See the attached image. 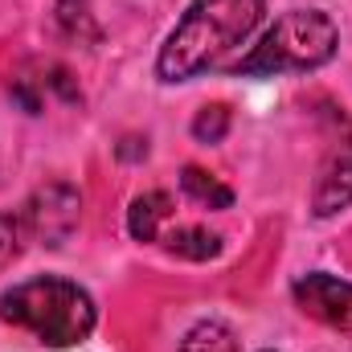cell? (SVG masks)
I'll list each match as a JSON object with an SVG mask.
<instances>
[{
	"label": "cell",
	"instance_id": "52a82bcc",
	"mask_svg": "<svg viewBox=\"0 0 352 352\" xmlns=\"http://www.w3.org/2000/svg\"><path fill=\"white\" fill-rule=\"evenodd\" d=\"M173 221V197L164 188H148L131 201L127 209V234L135 242H160L164 226Z\"/></svg>",
	"mask_w": 352,
	"mask_h": 352
},
{
	"label": "cell",
	"instance_id": "6da1fadb",
	"mask_svg": "<svg viewBox=\"0 0 352 352\" xmlns=\"http://www.w3.org/2000/svg\"><path fill=\"white\" fill-rule=\"evenodd\" d=\"M266 0H192L156 54L160 82H188L242 50L263 25Z\"/></svg>",
	"mask_w": 352,
	"mask_h": 352
},
{
	"label": "cell",
	"instance_id": "8992f818",
	"mask_svg": "<svg viewBox=\"0 0 352 352\" xmlns=\"http://www.w3.org/2000/svg\"><path fill=\"white\" fill-rule=\"evenodd\" d=\"M352 205V131L328 152L324 168L311 188V213L316 217H336L340 209Z\"/></svg>",
	"mask_w": 352,
	"mask_h": 352
},
{
	"label": "cell",
	"instance_id": "9c48e42d",
	"mask_svg": "<svg viewBox=\"0 0 352 352\" xmlns=\"http://www.w3.org/2000/svg\"><path fill=\"white\" fill-rule=\"evenodd\" d=\"M180 188H184L188 201H197V205H205V209H230V205H234V188L221 184L213 173L197 168V164H184V168H180Z\"/></svg>",
	"mask_w": 352,
	"mask_h": 352
},
{
	"label": "cell",
	"instance_id": "5bb4252c",
	"mask_svg": "<svg viewBox=\"0 0 352 352\" xmlns=\"http://www.w3.org/2000/svg\"><path fill=\"white\" fill-rule=\"evenodd\" d=\"M50 74H54V78H45V82H50L54 90H62V98H66V102H78V98H82V94H78V87L70 82V74H66L62 66H54Z\"/></svg>",
	"mask_w": 352,
	"mask_h": 352
},
{
	"label": "cell",
	"instance_id": "7c38bea8",
	"mask_svg": "<svg viewBox=\"0 0 352 352\" xmlns=\"http://www.w3.org/2000/svg\"><path fill=\"white\" fill-rule=\"evenodd\" d=\"M230 123H234L230 107L226 102H209V107H201L192 115V140L197 144H221L230 135Z\"/></svg>",
	"mask_w": 352,
	"mask_h": 352
},
{
	"label": "cell",
	"instance_id": "7a4b0ae2",
	"mask_svg": "<svg viewBox=\"0 0 352 352\" xmlns=\"http://www.w3.org/2000/svg\"><path fill=\"white\" fill-rule=\"evenodd\" d=\"M0 320L29 332L45 349H74L90 340L98 324V307L87 287L58 274H37V278L12 283L0 295Z\"/></svg>",
	"mask_w": 352,
	"mask_h": 352
},
{
	"label": "cell",
	"instance_id": "3957f363",
	"mask_svg": "<svg viewBox=\"0 0 352 352\" xmlns=\"http://www.w3.org/2000/svg\"><path fill=\"white\" fill-rule=\"evenodd\" d=\"M340 50V29L320 8H291L283 12L246 58L230 62V74L242 78H274V74H311L328 66Z\"/></svg>",
	"mask_w": 352,
	"mask_h": 352
},
{
	"label": "cell",
	"instance_id": "277c9868",
	"mask_svg": "<svg viewBox=\"0 0 352 352\" xmlns=\"http://www.w3.org/2000/svg\"><path fill=\"white\" fill-rule=\"evenodd\" d=\"M78 217H82V192L66 180H50L33 188V197L21 205L25 234L29 242H41V246H62L78 230Z\"/></svg>",
	"mask_w": 352,
	"mask_h": 352
},
{
	"label": "cell",
	"instance_id": "8fae6325",
	"mask_svg": "<svg viewBox=\"0 0 352 352\" xmlns=\"http://www.w3.org/2000/svg\"><path fill=\"white\" fill-rule=\"evenodd\" d=\"M180 352H238V336L226 320H201L184 332Z\"/></svg>",
	"mask_w": 352,
	"mask_h": 352
},
{
	"label": "cell",
	"instance_id": "30bf717a",
	"mask_svg": "<svg viewBox=\"0 0 352 352\" xmlns=\"http://www.w3.org/2000/svg\"><path fill=\"white\" fill-rule=\"evenodd\" d=\"M54 16H58V29L78 41V45H98L102 41V29L90 12V0H58L54 4Z\"/></svg>",
	"mask_w": 352,
	"mask_h": 352
},
{
	"label": "cell",
	"instance_id": "ba28073f",
	"mask_svg": "<svg viewBox=\"0 0 352 352\" xmlns=\"http://www.w3.org/2000/svg\"><path fill=\"white\" fill-rule=\"evenodd\" d=\"M160 246L176 258H188V263H209L221 254V238L209 234L205 226H173L160 234Z\"/></svg>",
	"mask_w": 352,
	"mask_h": 352
},
{
	"label": "cell",
	"instance_id": "5b68a950",
	"mask_svg": "<svg viewBox=\"0 0 352 352\" xmlns=\"http://www.w3.org/2000/svg\"><path fill=\"white\" fill-rule=\"evenodd\" d=\"M291 299L307 320L336 328V332H352V283H344V278H336L328 270H311V274L295 278Z\"/></svg>",
	"mask_w": 352,
	"mask_h": 352
},
{
	"label": "cell",
	"instance_id": "4fadbf2b",
	"mask_svg": "<svg viewBox=\"0 0 352 352\" xmlns=\"http://www.w3.org/2000/svg\"><path fill=\"white\" fill-rule=\"evenodd\" d=\"M25 242H29V234H25L21 213H0V270H4V266H12L16 258H21Z\"/></svg>",
	"mask_w": 352,
	"mask_h": 352
},
{
	"label": "cell",
	"instance_id": "9a60e30c",
	"mask_svg": "<svg viewBox=\"0 0 352 352\" xmlns=\"http://www.w3.org/2000/svg\"><path fill=\"white\" fill-rule=\"evenodd\" d=\"M263 352H274V349H263Z\"/></svg>",
	"mask_w": 352,
	"mask_h": 352
}]
</instances>
